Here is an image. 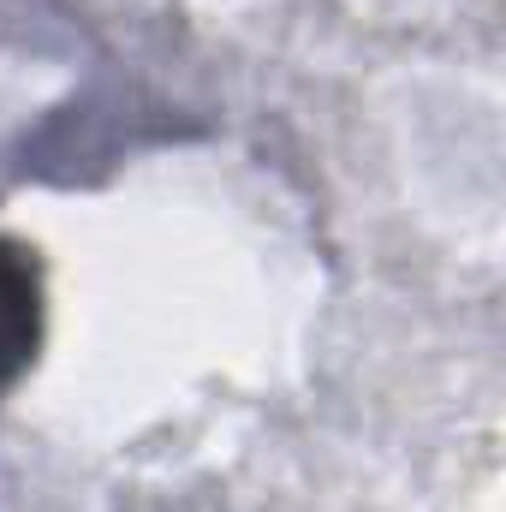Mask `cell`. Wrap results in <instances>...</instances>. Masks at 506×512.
<instances>
[{"instance_id": "1", "label": "cell", "mask_w": 506, "mask_h": 512, "mask_svg": "<svg viewBox=\"0 0 506 512\" xmlns=\"http://www.w3.org/2000/svg\"><path fill=\"white\" fill-rule=\"evenodd\" d=\"M36 346V268L24 251L0 245V387L30 364Z\"/></svg>"}]
</instances>
